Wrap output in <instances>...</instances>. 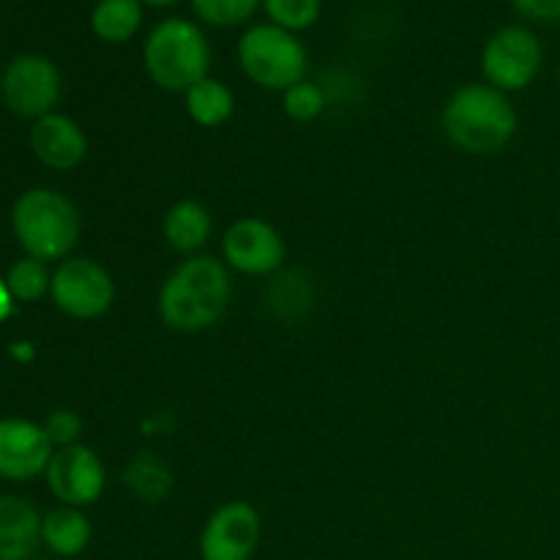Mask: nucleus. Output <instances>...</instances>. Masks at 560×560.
Listing matches in <instances>:
<instances>
[{"mask_svg": "<svg viewBox=\"0 0 560 560\" xmlns=\"http://www.w3.org/2000/svg\"><path fill=\"white\" fill-rule=\"evenodd\" d=\"M233 299V282L222 260L191 255L170 271L159 290V317L180 334H200L217 326Z\"/></svg>", "mask_w": 560, "mask_h": 560, "instance_id": "f257e3e1", "label": "nucleus"}, {"mask_svg": "<svg viewBox=\"0 0 560 560\" xmlns=\"http://www.w3.org/2000/svg\"><path fill=\"white\" fill-rule=\"evenodd\" d=\"M441 124L459 151L470 156H492L514 140L520 118L509 93L487 82H470L448 96Z\"/></svg>", "mask_w": 560, "mask_h": 560, "instance_id": "f03ea898", "label": "nucleus"}, {"mask_svg": "<svg viewBox=\"0 0 560 560\" xmlns=\"http://www.w3.org/2000/svg\"><path fill=\"white\" fill-rule=\"evenodd\" d=\"M142 66L153 85L170 93H186L211 71V44L197 22L167 16L145 36Z\"/></svg>", "mask_w": 560, "mask_h": 560, "instance_id": "7ed1b4c3", "label": "nucleus"}, {"mask_svg": "<svg viewBox=\"0 0 560 560\" xmlns=\"http://www.w3.org/2000/svg\"><path fill=\"white\" fill-rule=\"evenodd\" d=\"M11 228L27 257L49 262L66 260L82 233V219L74 202L60 191L38 186L16 197L11 208Z\"/></svg>", "mask_w": 560, "mask_h": 560, "instance_id": "20e7f679", "label": "nucleus"}, {"mask_svg": "<svg viewBox=\"0 0 560 560\" xmlns=\"http://www.w3.org/2000/svg\"><path fill=\"white\" fill-rule=\"evenodd\" d=\"M238 66L255 85L284 93L306 80L310 55L295 33L271 22H260L241 33Z\"/></svg>", "mask_w": 560, "mask_h": 560, "instance_id": "39448f33", "label": "nucleus"}, {"mask_svg": "<svg viewBox=\"0 0 560 560\" xmlns=\"http://www.w3.org/2000/svg\"><path fill=\"white\" fill-rule=\"evenodd\" d=\"M545 66V47L534 31L523 25H506L487 38L481 49V71L487 85L503 93L525 91L534 85Z\"/></svg>", "mask_w": 560, "mask_h": 560, "instance_id": "423d86ee", "label": "nucleus"}, {"mask_svg": "<svg viewBox=\"0 0 560 560\" xmlns=\"http://www.w3.org/2000/svg\"><path fill=\"white\" fill-rule=\"evenodd\" d=\"M55 306L77 320H96L115 304V282L91 257H66L52 273L49 288Z\"/></svg>", "mask_w": 560, "mask_h": 560, "instance_id": "0eeeda50", "label": "nucleus"}, {"mask_svg": "<svg viewBox=\"0 0 560 560\" xmlns=\"http://www.w3.org/2000/svg\"><path fill=\"white\" fill-rule=\"evenodd\" d=\"M0 85H3V98L11 113L33 120L55 113V104L60 102V91H63L58 66L36 52L16 55L5 66Z\"/></svg>", "mask_w": 560, "mask_h": 560, "instance_id": "6e6552de", "label": "nucleus"}, {"mask_svg": "<svg viewBox=\"0 0 560 560\" xmlns=\"http://www.w3.org/2000/svg\"><path fill=\"white\" fill-rule=\"evenodd\" d=\"M222 257L244 277H271L284 266L288 246L282 233L260 217H244L224 230Z\"/></svg>", "mask_w": 560, "mask_h": 560, "instance_id": "1a4fd4ad", "label": "nucleus"}, {"mask_svg": "<svg viewBox=\"0 0 560 560\" xmlns=\"http://www.w3.org/2000/svg\"><path fill=\"white\" fill-rule=\"evenodd\" d=\"M262 539V520L252 503L230 501L208 517L200 534L202 560H252Z\"/></svg>", "mask_w": 560, "mask_h": 560, "instance_id": "9d476101", "label": "nucleus"}, {"mask_svg": "<svg viewBox=\"0 0 560 560\" xmlns=\"http://www.w3.org/2000/svg\"><path fill=\"white\" fill-rule=\"evenodd\" d=\"M44 476H47L52 495L63 506L74 509L93 506L104 495V487H107V470H104L102 457L93 448L82 446V443L58 448L49 459V468Z\"/></svg>", "mask_w": 560, "mask_h": 560, "instance_id": "9b49d317", "label": "nucleus"}, {"mask_svg": "<svg viewBox=\"0 0 560 560\" xmlns=\"http://www.w3.org/2000/svg\"><path fill=\"white\" fill-rule=\"evenodd\" d=\"M52 454V441L42 424L27 419H0V479H38L47 474Z\"/></svg>", "mask_w": 560, "mask_h": 560, "instance_id": "f8f14e48", "label": "nucleus"}, {"mask_svg": "<svg viewBox=\"0 0 560 560\" xmlns=\"http://www.w3.org/2000/svg\"><path fill=\"white\" fill-rule=\"evenodd\" d=\"M31 148L38 162L49 170H74L88 156V137L74 118L49 113L31 129Z\"/></svg>", "mask_w": 560, "mask_h": 560, "instance_id": "ddd939ff", "label": "nucleus"}, {"mask_svg": "<svg viewBox=\"0 0 560 560\" xmlns=\"http://www.w3.org/2000/svg\"><path fill=\"white\" fill-rule=\"evenodd\" d=\"M42 514L16 495H0V560H31L42 545Z\"/></svg>", "mask_w": 560, "mask_h": 560, "instance_id": "4468645a", "label": "nucleus"}, {"mask_svg": "<svg viewBox=\"0 0 560 560\" xmlns=\"http://www.w3.org/2000/svg\"><path fill=\"white\" fill-rule=\"evenodd\" d=\"M162 235L178 255H197L213 235L211 211L197 200H178L164 213Z\"/></svg>", "mask_w": 560, "mask_h": 560, "instance_id": "2eb2a0df", "label": "nucleus"}, {"mask_svg": "<svg viewBox=\"0 0 560 560\" xmlns=\"http://www.w3.org/2000/svg\"><path fill=\"white\" fill-rule=\"evenodd\" d=\"M91 520L74 506H60L44 514L42 545L60 558H77L91 545Z\"/></svg>", "mask_w": 560, "mask_h": 560, "instance_id": "dca6fc26", "label": "nucleus"}, {"mask_svg": "<svg viewBox=\"0 0 560 560\" xmlns=\"http://www.w3.org/2000/svg\"><path fill=\"white\" fill-rule=\"evenodd\" d=\"M145 5L140 0H96L91 9V31L104 44H126L142 27Z\"/></svg>", "mask_w": 560, "mask_h": 560, "instance_id": "f3484780", "label": "nucleus"}, {"mask_svg": "<svg viewBox=\"0 0 560 560\" xmlns=\"http://www.w3.org/2000/svg\"><path fill=\"white\" fill-rule=\"evenodd\" d=\"M184 104L186 115L202 129H217V126L228 124L235 113L233 91L222 80H213V77H206L195 88H189L184 93Z\"/></svg>", "mask_w": 560, "mask_h": 560, "instance_id": "a211bd4d", "label": "nucleus"}, {"mask_svg": "<svg viewBox=\"0 0 560 560\" xmlns=\"http://www.w3.org/2000/svg\"><path fill=\"white\" fill-rule=\"evenodd\" d=\"M126 487L145 503H162L173 490V474L153 454H137L124 474Z\"/></svg>", "mask_w": 560, "mask_h": 560, "instance_id": "6ab92c4d", "label": "nucleus"}, {"mask_svg": "<svg viewBox=\"0 0 560 560\" xmlns=\"http://www.w3.org/2000/svg\"><path fill=\"white\" fill-rule=\"evenodd\" d=\"M5 284H9L14 301L31 304V301H38L42 295L49 293V288H52V273L47 271V262L25 255L9 268Z\"/></svg>", "mask_w": 560, "mask_h": 560, "instance_id": "aec40b11", "label": "nucleus"}, {"mask_svg": "<svg viewBox=\"0 0 560 560\" xmlns=\"http://www.w3.org/2000/svg\"><path fill=\"white\" fill-rule=\"evenodd\" d=\"M200 22L213 27H235L249 22L262 9V0H189Z\"/></svg>", "mask_w": 560, "mask_h": 560, "instance_id": "412c9836", "label": "nucleus"}, {"mask_svg": "<svg viewBox=\"0 0 560 560\" xmlns=\"http://www.w3.org/2000/svg\"><path fill=\"white\" fill-rule=\"evenodd\" d=\"M282 107L284 115L295 124H310V120H317L328 107V93L320 82L301 80L299 85L288 88L282 93Z\"/></svg>", "mask_w": 560, "mask_h": 560, "instance_id": "4be33fe9", "label": "nucleus"}, {"mask_svg": "<svg viewBox=\"0 0 560 560\" xmlns=\"http://www.w3.org/2000/svg\"><path fill=\"white\" fill-rule=\"evenodd\" d=\"M262 11L271 20V25L299 33L320 20L323 0H262Z\"/></svg>", "mask_w": 560, "mask_h": 560, "instance_id": "5701e85b", "label": "nucleus"}, {"mask_svg": "<svg viewBox=\"0 0 560 560\" xmlns=\"http://www.w3.org/2000/svg\"><path fill=\"white\" fill-rule=\"evenodd\" d=\"M44 432L52 441V446H77V441L82 435V419L74 410H52L47 416V421H44Z\"/></svg>", "mask_w": 560, "mask_h": 560, "instance_id": "b1692460", "label": "nucleus"}, {"mask_svg": "<svg viewBox=\"0 0 560 560\" xmlns=\"http://www.w3.org/2000/svg\"><path fill=\"white\" fill-rule=\"evenodd\" d=\"M509 3L530 22H545V25L560 22V0H509Z\"/></svg>", "mask_w": 560, "mask_h": 560, "instance_id": "393cba45", "label": "nucleus"}, {"mask_svg": "<svg viewBox=\"0 0 560 560\" xmlns=\"http://www.w3.org/2000/svg\"><path fill=\"white\" fill-rule=\"evenodd\" d=\"M11 315H14V295L5 284V277H0V323L9 320Z\"/></svg>", "mask_w": 560, "mask_h": 560, "instance_id": "a878e982", "label": "nucleus"}, {"mask_svg": "<svg viewBox=\"0 0 560 560\" xmlns=\"http://www.w3.org/2000/svg\"><path fill=\"white\" fill-rule=\"evenodd\" d=\"M11 355L20 361H31L33 355H36V350H33L31 342H14L11 345Z\"/></svg>", "mask_w": 560, "mask_h": 560, "instance_id": "bb28decb", "label": "nucleus"}, {"mask_svg": "<svg viewBox=\"0 0 560 560\" xmlns=\"http://www.w3.org/2000/svg\"><path fill=\"white\" fill-rule=\"evenodd\" d=\"M142 5H151V9H170V5H175L178 0H140Z\"/></svg>", "mask_w": 560, "mask_h": 560, "instance_id": "cd10ccee", "label": "nucleus"}, {"mask_svg": "<svg viewBox=\"0 0 560 560\" xmlns=\"http://www.w3.org/2000/svg\"><path fill=\"white\" fill-rule=\"evenodd\" d=\"M558 85H560V66H558Z\"/></svg>", "mask_w": 560, "mask_h": 560, "instance_id": "c85d7f7f", "label": "nucleus"}]
</instances>
